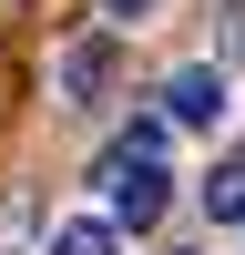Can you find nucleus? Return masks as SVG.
I'll return each instance as SVG.
<instances>
[{
	"label": "nucleus",
	"instance_id": "nucleus-6",
	"mask_svg": "<svg viewBox=\"0 0 245 255\" xmlns=\"http://www.w3.org/2000/svg\"><path fill=\"white\" fill-rule=\"evenodd\" d=\"M102 10H113V20H143V10H153V0H102Z\"/></svg>",
	"mask_w": 245,
	"mask_h": 255
},
{
	"label": "nucleus",
	"instance_id": "nucleus-5",
	"mask_svg": "<svg viewBox=\"0 0 245 255\" xmlns=\"http://www.w3.org/2000/svg\"><path fill=\"white\" fill-rule=\"evenodd\" d=\"M51 255H122V225H102V215H72L51 235Z\"/></svg>",
	"mask_w": 245,
	"mask_h": 255
},
{
	"label": "nucleus",
	"instance_id": "nucleus-3",
	"mask_svg": "<svg viewBox=\"0 0 245 255\" xmlns=\"http://www.w3.org/2000/svg\"><path fill=\"white\" fill-rule=\"evenodd\" d=\"M102 82H113V41H72V51H61V92H72V102H92Z\"/></svg>",
	"mask_w": 245,
	"mask_h": 255
},
{
	"label": "nucleus",
	"instance_id": "nucleus-4",
	"mask_svg": "<svg viewBox=\"0 0 245 255\" xmlns=\"http://www.w3.org/2000/svg\"><path fill=\"white\" fill-rule=\"evenodd\" d=\"M204 215H215V225H245V153L204 174Z\"/></svg>",
	"mask_w": 245,
	"mask_h": 255
},
{
	"label": "nucleus",
	"instance_id": "nucleus-7",
	"mask_svg": "<svg viewBox=\"0 0 245 255\" xmlns=\"http://www.w3.org/2000/svg\"><path fill=\"white\" fill-rule=\"evenodd\" d=\"M0 255H10V225H0Z\"/></svg>",
	"mask_w": 245,
	"mask_h": 255
},
{
	"label": "nucleus",
	"instance_id": "nucleus-2",
	"mask_svg": "<svg viewBox=\"0 0 245 255\" xmlns=\"http://www.w3.org/2000/svg\"><path fill=\"white\" fill-rule=\"evenodd\" d=\"M163 123H174V133H215V123H225V72H204V61L174 72V82H163Z\"/></svg>",
	"mask_w": 245,
	"mask_h": 255
},
{
	"label": "nucleus",
	"instance_id": "nucleus-1",
	"mask_svg": "<svg viewBox=\"0 0 245 255\" xmlns=\"http://www.w3.org/2000/svg\"><path fill=\"white\" fill-rule=\"evenodd\" d=\"M163 133H174V123L153 113V123H133V133L102 153L92 184L113 194V225H153V215H163V194H174V174H163Z\"/></svg>",
	"mask_w": 245,
	"mask_h": 255
}]
</instances>
